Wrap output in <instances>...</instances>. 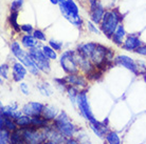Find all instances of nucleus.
Wrapping results in <instances>:
<instances>
[{
	"instance_id": "32",
	"label": "nucleus",
	"mask_w": 146,
	"mask_h": 144,
	"mask_svg": "<svg viewBox=\"0 0 146 144\" xmlns=\"http://www.w3.org/2000/svg\"><path fill=\"white\" fill-rule=\"evenodd\" d=\"M10 139H11L10 130H5V128H1V130H0V144H7Z\"/></svg>"
},
{
	"instance_id": "38",
	"label": "nucleus",
	"mask_w": 146,
	"mask_h": 144,
	"mask_svg": "<svg viewBox=\"0 0 146 144\" xmlns=\"http://www.w3.org/2000/svg\"><path fill=\"white\" fill-rule=\"evenodd\" d=\"M66 144H80L76 140H73V139H69L66 141Z\"/></svg>"
},
{
	"instance_id": "41",
	"label": "nucleus",
	"mask_w": 146,
	"mask_h": 144,
	"mask_svg": "<svg viewBox=\"0 0 146 144\" xmlns=\"http://www.w3.org/2000/svg\"><path fill=\"white\" fill-rule=\"evenodd\" d=\"M65 1H66V0H58L59 3H62V2H65Z\"/></svg>"
},
{
	"instance_id": "4",
	"label": "nucleus",
	"mask_w": 146,
	"mask_h": 144,
	"mask_svg": "<svg viewBox=\"0 0 146 144\" xmlns=\"http://www.w3.org/2000/svg\"><path fill=\"white\" fill-rule=\"evenodd\" d=\"M59 64L64 72L68 74H77L80 73V67L75 58V50H64L59 56Z\"/></svg>"
},
{
	"instance_id": "1",
	"label": "nucleus",
	"mask_w": 146,
	"mask_h": 144,
	"mask_svg": "<svg viewBox=\"0 0 146 144\" xmlns=\"http://www.w3.org/2000/svg\"><path fill=\"white\" fill-rule=\"evenodd\" d=\"M10 50H11L12 55L14 56L18 61H20L21 63L25 64L29 73L34 77H39L40 76V69H38V66L36 65V63L34 62V60L32 59L31 55L29 54V50H25L22 47L21 43H19L18 41L13 40L10 43Z\"/></svg>"
},
{
	"instance_id": "35",
	"label": "nucleus",
	"mask_w": 146,
	"mask_h": 144,
	"mask_svg": "<svg viewBox=\"0 0 146 144\" xmlns=\"http://www.w3.org/2000/svg\"><path fill=\"white\" fill-rule=\"evenodd\" d=\"M34 26L30 23H23V24H20V32L22 34H33L34 32Z\"/></svg>"
},
{
	"instance_id": "29",
	"label": "nucleus",
	"mask_w": 146,
	"mask_h": 144,
	"mask_svg": "<svg viewBox=\"0 0 146 144\" xmlns=\"http://www.w3.org/2000/svg\"><path fill=\"white\" fill-rule=\"evenodd\" d=\"M25 4V0H12L11 5H10V12L19 13Z\"/></svg>"
},
{
	"instance_id": "21",
	"label": "nucleus",
	"mask_w": 146,
	"mask_h": 144,
	"mask_svg": "<svg viewBox=\"0 0 146 144\" xmlns=\"http://www.w3.org/2000/svg\"><path fill=\"white\" fill-rule=\"evenodd\" d=\"M36 87L38 92L40 93L41 96L44 97H50L53 94V88H52L51 84L46 81H38L36 83Z\"/></svg>"
},
{
	"instance_id": "13",
	"label": "nucleus",
	"mask_w": 146,
	"mask_h": 144,
	"mask_svg": "<svg viewBox=\"0 0 146 144\" xmlns=\"http://www.w3.org/2000/svg\"><path fill=\"white\" fill-rule=\"evenodd\" d=\"M28 69H27L25 64L21 63L20 61H15L12 64V78L15 82H22L25 78H26L27 74H28Z\"/></svg>"
},
{
	"instance_id": "22",
	"label": "nucleus",
	"mask_w": 146,
	"mask_h": 144,
	"mask_svg": "<svg viewBox=\"0 0 146 144\" xmlns=\"http://www.w3.org/2000/svg\"><path fill=\"white\" fill-rule=\"evenodd\" d=\"M18 15L19 13H15V12H10V15L7 17V22L11 25L12 29H14L16 33H21L20 32V24L18 23Z\"/></svg>"
},
{
	"instance_id": "17",
	"label": "nucleus",
	"mask_w": 146,
	"mask_h": 144,
	"mask_svg": "<svg viewBox=\"0 0 146 144\" xmlns=\"http://www.w3.org/2000/svg\"><path fill=\"white\" fill-rule=\"evenodd\" d=\"M127 32H126V29H125V25L123 24V22L119 24V26L117 27V29L114 31L112 37H111V41H112L113 44H115L117 46H122V44L124 43L125 38L127 37Z\"/></svg>"
},
{
	"instance_id": "27",
	"label": "nucleus",
	"mask_w": 146,
	"mask_h": 144,
	"mask_svg": "<svg viewBox=\"0 0 146 144\" xmlns=\"http://www.w3.org/2000/svg\"><path fill=\"white\" fill-rule=\"evenodd\" d=\"M15 121L19 127H27V126H31V124H32V117L22 115L21 117H19L18 119L15 120Z\"/></svg>"
},
{
	"instance_id": "37",
	"label": "nucleus",
	"mask_w": 146,
	"mask_h": 144,
	"mask_svg": "<svg viewBox=\"0 0 146 144\" xmlns=\"http://www.w3.org/2000/svg\"><path fill=\"white\" fill-rule=\"evenodd\" d=\"M135 54L141 55V56H146V44H143L142 46H140L138 50H135Z\"/></svg>"
},
{
	"instance_id": "16",
	"label": "nucleus",
	"mask_w": 146,
	"mask_h": 144,
	"mask_svg": "<svg viewBox=\"0 0 146 144\" xmlns=\"http://www.w3.org/2000/svg\"><path fill=\"white\" fill-rule=\"evenodd\" d=\"M20 43L22 47L27 50H31L34 47H41L44 44L42 42H39L38 40L35 39L32 34H22L20 37Z\"/></svg>"
},
{
	"instance_id": "33",
	"label": "nucleus",
	"mask_w": 146,
	"mask_h": 144,
	"mask_svg": "<svg viewBox=\"0 0 146 144\" xmlns=\"http://www.w3.org/2000/svg\"><path fill=\"white\" fill-rule=\"evenodd\" d=\"M11 144H20L22 143V141H23V138H22V135H20V130L17 132V130H15L13 132L11 135Z\"/></svg>"
},
{
	"instance_id": "5",
	"label": "nucleus",
	"mask_w": 146,
	"mask_h": 144,
	"mask_svg": "<svg viewBox=\"0 0 146 144\" xmlns=\"http://www.w3.org/2000/svg\"><path fill=\"white\" fill-rule=\"evenodd\" d=\"M54 126L55 130H57L62 135L66 137H72L76 132V127L70 121L66 112L59 113V115L54 120Z\"/></svg>"
},
{
	"instance_id": "8",
	"label": "nucleus",
	"mask_w": 146,
	"mask_h": 144,
	"mask_svg": "<svg viewBox=\"0 0 146 144\" xmlns=\"http://www.w3.org/2000/svg\"><path fill=\"white\" fill-rule=\"evenodd\" d=\"M107 52H108V47L98 43L95 50L89 57V60L92 62V64L95 67H101L103 65H107Z\"/></svg>"
},
{
	"instance_id": "2",
	"label": "nucleus",
	"mask_w": 146,
	"mask_h": 144,
	"mask_svg": "<svg viewBox=\"0 0 146 144\" xmlns=\"http://www.w3.org/2000/svg\"><path fill=\"white\" fill-rule=\"evenodd\" d=\"M58 9L62 17L76 29H83L85 22L80 15V7L75 0H66L58 4Z\"/></svg>"
},
{
	"instance_id": "7",
	"label": "nucleus",
	"mask_w": 146,
	"mask_h": 144,
	"mask_svg": "<svg viewBox=\"0 0 146 144\" xmlns=\"http://www.w3.org/2000/svg\"><path fill=\"white\" fill-rule=\"evenodd\" d=\"M77 107L80 109L82 116L84 117L85 119L88 120L89 122H94L96 121V119L94 118V116L92 114L91 107L89 104V101H88V96L87 92L86 90H80L78 97H77Z\"/></svg>"
},
{
	"instance_id": "34",
	"label": "nucleus",
	"mask_w": 146,
	"mask_h": 144,
	"mask_svg": "<svg viewBox=\"0 0 146 144\" xmlns=\"http://www.w3.org/2000/svg\"><path fill=\"white\" fill-rule=\"evenodd\" d=\"M9 72H10V66L7 63H3L0 66V76L1 79H9Z\"/></svg>"
},
{
	"instance_id": "36",
	"label": "nucleus",
	"mask_w": 146,
	"mask_h": 144,
	"mask_svg": "<svg viewBox=\"0 0 146 144\" xmlns=\"http://www.w3.org/2000/svg\"><path fill=\"white\" fill-rule=\"evenodd\" d=\"M19 90H20V92H21L22 94L25 95V96H29L30 94H31V90H30V86L29 84L27 82H20V84H19Z\"/></svg>"
},
{
	"instance_id": "3",
	"label": "nucleus",
	"mask_w": 146,
	"mask_h": 144,
	"mask_svg": "<svg viewBox=\"0 0 146 144\" xmlns=\"http://www.w3.org/2000/svg\"><path fill=\"white\" fill-rule=\"evenodd\" d=\"M122 21H123V15L117 9H110L106 10L102 22L100 23L99 26L102 31V34H104L108 39H111L114 31L117 29L119 24L122 23Z\"/></svg>"
},
{
	"instance_id": "40",
	"label": "nucleus",
	"mask_w": 146,
	"mask_h": 144,
	"mask_svg": "<svg viewBox=\"0 0 146 144\" xmlns=\"http://www.w3.org/2000/svg\"><path fill=\"white\" fill-rule=\"evenodd\" d=\"M86 1L88 2V7H89V5H90V4L93 3V2H96L98 0H86Z\"/></svg>"
},
{
	"instance_id": "19",
	"label": "nucleus",
	"mask_w": 146,
	"mask_h": 144,
	"mask_svg": "<svg viewBox=\"0 0 146 144\" xmlns=\"http://www.w3.org/2000/svg\"><path fill=\"white\" fill-rule=\"evenodd\" d=\"M0 126H1V128H5L10 132H15V130H17V126L18 125H17V123L14 119L1 115V117H0Z\"/></svg>"
},
{
	"instance_id": "9",
	"label": "nucleus",
	"mask_w": 146,
	"mask_h": 144,
	"mask_svg": "<svg viewBox=\"0 0 146 144\" xmlns=\"http://www.w3.org/2000/svg\"><path fill=\"white\" fill-rule=\"evenodd\" d=\"M106 9L104 7L101 0H98L96 2H93L88 7V14H89V20L94 22L96 25H100L102 22V19L105 15Z\"/></svg>"
},
{
	"instance_id": "44",
	"label": "nucleus",
	"mask_w": 146,
	"mask_h": 144,
	"mask_svg": "<svg viewBox=\"0 0 146 144\" xmlns=\"http://www.w3.org/2000/svg\"><path fill=\"white\" fill-rule=\"evenodd\" d=\"M20 144H23V143H20Z\"/></svg>"
},
{
	"instance_id": "6",
	"label": "nucleus",
	"mask_w": 146,
	"mask_h": 144,
	"mask_svg": "<svg viewBox=\"0 0 146 144\" xmlns=\"http://www.w3.org/2000/svg\"><path fill=\"white\" fill-rule=\"evenodd\" d=\"M29 54L31 55V57L38 66V69H40V72L44 74H49L51 72V63H50L51 60L46 57L44 52L41 50V47L31 48L29 50Z\"/></svg>"
},
{
	"instance_id": "28",
	"label": "nucleus",
	"mask_w": 146,
	"mask_h": 144,
	"mask_svg": "<svg viewBox=\"0 0 146 144\" xmlns=\"http://www.w3.org/2000/svg\"><path fill=\"white\" fill-rule=\"evenodd\" d=\"M32 35H33L34 38L36 40H38L39 42H48V38H47V35H46V32L42 31V29H35Z\"/></svg>"
},
{
	"instance_id": "39",
	"label": "nucleus",
	"mask_w": 146,
	"mask_h": 144,
	"mask_svg": "<svg viewBox=\"0 0 146 144\" xmlns=\"http://www.w3.org/2000/svg\"><path fill=\"white\" fill-rule=\"evenodd\" d=\"M50 1V3L53 4V5H58L59 2H58V0H49Z\"/></svg>"
},
{
	"instance_id": "31",
	"label": "nucleus",
	"mask_w": 146,
	"mask_h": 144,
	"mask_svg": "<svg viewBox=\"0 0 146 144\" xmlns=\"http://www.w3.org/2000/svg\"><path fill=\"white\" fill-rule=\"evenodd\" d=\"M106 140L109 144H121L120 137L117 136V133H113V132L106 134Z\"/></svg>"
},
{
	"instance_id": "11",
	"label": "nucleus",
	"mask_w": 146,
	"mask_h": 144,
	"mask_svg": "<svg viewBox=\"0 0 146 144\" xmlns=\"http://www.w3.org/2000/svg\"><path fill=\"white\" fill-rule=\"evenodd\" d=\"M114 63L120 65V66H123L125 69H127L128 71L133 73L135 75L140 74L138 63L132 58L129 57V56H126V55H117V57L114 58Z\"/></svg>"
},
{
	"instance_id": "26",
	"label": "nucleus",
	"mask_w": 146,
	"mask_h": 144,
	"mask_svg": "<svg viewBox=\"0 0 146 144\" xmlns=\"http://www.w3.org/2000/svg\"><path fill=\"white\" fill-rule=\"evenodd\" d=\"M85 25H86V29H88V32L90 34H94V35H101L102 34V31H101L99 25H96L91 20H88Z\"/></svg>"
},
{
	"instance_id": "15",
	"label": "nucleus",
	"mask_w": 146,
	"mask_h": 144,
	"mask_svg": "<svg viewBox=\"0 0 146 144\" xmlns=\"http://www.w3.org/2000/svg\"><path fill=\"white\" fill-rule=\"evenodd\" d=\"M0 113L2 116L5 117H10L12 119L17 120L19 117H21L23 115L22 111H20L18 108V104L17 103H12L10 105H5V106H1Z\"/></svg>"
},
{
	"instance_id": "25",
	"label": "nucleus",
	"mask_w": 146,
	"mask_h": 144,
	"mask_svg": "<svg viewBox=\"0 0 146 144\" xmlns=\"http://www.w3.org/2000/svg\"><path fill=\"white\" fill-rule=\"evenodd\" d=\"M31 125L35 126L37 128H39V127H46L48 125V120L42 115L35 116V117H32V124Z\"/></svg>"
},
{
	"instance_id": "24",
	"label": "nucleus",
	"mask_w": 146,
	"mask_h": 144,
	"mask_svg": "<svg viewBox=\"0 0 146 144\" xmlns=\"http://www.w3.org/2000/svg\"><path fill=\"white\" fill-rule=\"evenodd\" d=\"M41 50L44 52V54L46 55V57H47L48 59H50L51 61L57 60V58H58L57 52H56L54 48H52L49 44H42V46H41Z\"/></svg>"
},
{
	"instance_id": "23",
	"label": "nucleus",
	"mask_w": 146,
	"mask_h": 144,
	"mask_svg": "<svg viewBox=\"0 0 146 144\" xmlns=\"http://www.w3.org/2000/svg\"><path fill=\"white\" fill-rule=\"evenodd\" d=\"M90 127L91 130L96 134L99 137H103V135L107 134V126L99 121H94V122H90Z\"/></svg>"
},
{
	"instance_id": "30",
	"label": "nucleus",
	"mask_w": 146,
	"mask_h": 144,
	"mask_svg": "<svg viewBox=\"0 0 146 144\" xmlns=\"http://www.w3.org/2000/svg\"><path fill=\"white\" fill-rule=\"evenodd\" d=\"M48 44L52 47V48H54L56 52H62V48H64V42L62 41H59V40H56V39H50L48 40Z\"/></svg>"
},
{
	"instance_id": "12",
	"label": "nucleus",
	"mask_w": 146,
	"mask_h": 144,
	"mask_svg": "<svg viewBox=\"0 0 146 144\" xmlns=\"http://www.w3.org/2000/svg\"><path fill=\"white\" fill-rule=\"evenodd\" d=\"M44 108V104H42L41 102L31 101V102H28L22 106L21 111L23 113V115H27L29 117H35V116L42 115Z\"/></svg>"
},
{
	"instance_id": "42",
	"label": "nucleus",
	"mask_w": 146,
	"mask_h": 144,
	"mask_svg": "<svg viewBox=\"0 0 146 144\" xmlns=\"http://www.w3.org/2000/svg\"><path fill=\"white\" fill-rule=\"evenodd\" d=\"M44 144H54V143L53 142H44Z\"/></svg>"
},
{
	"instance_id": "18",
	"label": "nucleus",
	"mask_w": 146,
	"mask_h": 144,
	"mask_svg": "<svg viewBox=\"0 0 146 144\" xmlns=\"http://www.w3.org/2000/svg\"><path fill=\"white\" fill-rule=\"evenodd\" d=\"M96 45H98L96 42H84V43H80L77 45L76 50L80 55H83L84 57L89 59V57L93 53V50H95Z\"/></svg>"
},
{
	"instance_id": "10",
	"label": "nucleus",
	"mask_w": 146,
	"mask_h": 144,
	"mask_svg": "<svg viewBox=\"0 0 146 144\" xmlns=\"http://www.w3.org/2000/svg\"><path fill=\"white\" fill-rule=\"evenodd\" d=\"M143 44L144 43L140 38V34L132 33V34H128L124 40V43L122 44L121 47L127 52H135V50H138Z\"/></svg>"
},
{
	"instance_id": "14",
	"label": "nucleus",
	"mask_w": 146,
	"mask_h": 144,
	"mask_svg": "<svg viewBox=\"0 0 146 144\" xmlns=\"http://www.w3.org/2000/svg\"><path fill=\"white\" fill-rule=\"evenodd\" d=\"M64 79L66 80L68 85L76 87L80 90H83V88L87 86V80L83 75H80V73H77V74H68Z\"/></svg>"
},
{
	"instance_id": "43",
	"label": "nucleus",
	"mask_w": 146,
	"mask_h": 144,
	"mask_svg": "<svg viewBox=\"0 0 146 144\" xmlns=\"http://www.w3.org/2000/svg\"><path fill=\"white\" fill-rule=\"evenodd\" d=\"M84 144H90V143H89V142H85Z\"/></svg>"
},
{
	"instance_id": "20",
	"label": "nucleus",
	"mask_w": 146,
	"mask_h": 144,
	"mask_svg": "<svg viewBox=\"0 0 146 144\" xmlns=\"http://www.w3.org/2000/svg\"><path fill=\"white\" fill-rule=\"evenodd\" d=\"M59 113L60 112H59L58 108L56 107V106H54V105H52V104H47V105H44L42 116H44L48 121H50V120L56 119V117L59 115Z\"/></svg>"
}]
</instances>
